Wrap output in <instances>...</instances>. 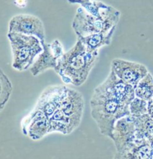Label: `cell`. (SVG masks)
Returning a JSON list of instances; mask_svg holds the SVG:
<instances>
[{
    "label": "cell",
    "instance_id": "277c9868",
    "mask_svg": "<svg viewBox=\"0 0 153 159\" xmlns=\"http://www.w3.org/2000/svg\"><path fill=\"white\" fill-rule=\"evenodd\" d=\"M8 38L13 55V69L17 71L30 69L43 49L41 40L33 35L16 32H8Z\"/></svg>",
    "mask_w": 153,
    "mask_h": 159
},
{
    "label": "cell",
    "instance_id": "8fae6325",
    "mask_svg": "<svg viewBox=\"0 0 153 159\" xmlns=\"http://www.w3.org/2000/svg\"><path fill=\"white\" fill-rule=\"evenodd\" d=\"M67 87L64 84L47 87L40 93L34 107L43 112L49 120L61 104L67 93Z\"/></svg>",
    "mask_w": 153,
    "mask_h": 159
},
{
    "label": "cell",
    "instance_id": "7a4b0ae2",
    "mask_svg": "<svg viewBox=\"0 0 153 159\" xmlns=\"http://www.w3.org/2000/svg\"><path fill=\"white\" fill-rule=\"evenodd\" d=\"M90 106L91 116L99 132L110 139L116 122L119 118L130 114L128 105L116 99L102 83L93 90Z\"/></svg>",
    "mask_w": 153,
    "mask_h": 159
},
{
    "label": "cell",
    "instance_id": "5b68a950",
    "mask_svg": "<svg viewBox=\"0 0 153 159\" xmlns=\"http://www.w3.org/2000/svg\"><path fill=\"white\" fill-rule=\"evenodd\" d=\"M117 24L114 20H104L93 15L80 6L75 13L72 27L79 38L117 28Z\"/></svg>",
    "mask_w": 153,
    "mask_h": 159
},
{
    "label": "cell",
    "instance_id": "ffe728a7",
    "mask_svg": "<svg viewBox=\"0 0 153 159\" xmlns=\"http://www.w3.org/2000/svg\"><path fill=\"white\" fill-rule=\"evenodd\" d=\"M147 114L153 120V98L148 101V108H147Z\"/></svg>",
    "mask_w": 153,
    "mask_h": 159
},
{
    "label": "cell",
    "instance_id": "30bf717a",
    "mask_svg": "<svg viewBox=\"0 0 153 159\" xmlns=\"http://www.w3.org/2000/svg\"><path fill=\"white\" fill-rule=\"evenodd\" d=\"M135 117L131 114L119 118L114 124L110 140L115 146L116 154H120L135 136Z\"/></svg>",
    "mask_w": 153,
    "mask_h": 159
},
{
    "label": "cell",
    "instance_id": "52a82bcc",
    "mask_svg": "<svg viewBox=\"0 0 153 159\" xmlns=\"http://www.w3.org/2000/svg\"><path fill=\"white\" fill-rule=\"evenodd\" d=\"M21 128L24 135L34 141L41 140L50 134L49 118L35 107L23 118L21 122Z\"/></svg>",
    "mask_w": 153,
    "mask_h": 159
},
{
    "label": "cell",
    "instance_id": "ac0fdd59",
    "mask_svg": "<svg viewBox=\"0 0 153 159\" xmlns=\"http://www.w3.org/2000/svg\"><path fill=\"white\" fill-rule=\"evenodd\" d=\"M13 87L10 79L0 68V112L5 108L12 93Z\"/></svg>",
    "mask_w": 153,
    "mask_h": 159
},
{
    "label": "cell",
    "instance_id": "ba28073f",
    "mask_svg": "<svg viewBox=\"0 0 153 159\" xmlns=\"http://www.w3.org/2000/svg\"><path fill=\"white\" fill-rule=\"evenodd\" d=\"M8 32H16L38 38L46 42V32L42 20L31 14H17L13 16L8 24Z\"/></svg>",
    "mask_w": 153,
    "mask_h": 159
},
{
    "label": "cell",
    "instance_id": "e0dca14e",
    "mask_svg": "<svg viewBox=\"0 0 153 159\" xmlns=\"http://www.w3.org/2000/svg\"><path fill=\"white\" fill-rule=\"evenodd\" d=\"M136 97L149 101L153 98V76L150 73L145 75L134 88Z\"/></svg>",
    "mask_w": 153,
    "mask_h": 159
},
{
    "label": "cell",
    "instance_id": "44dd1931",
    "mask_svg": "<svg viewBox=\"0 0 153 159\" xmlns=\"http://www.w3.org/2000/svg\"><path fill=\"white\" fill-rule=\"evenodd\" d=\"M14 4L18 8H25L27 5V0H14Z\"/></svg>",
    "mask_w": 153,
    "mask_h": 159
},
{
    "label": "cell",
    "instance_id": "4fadbf2b",
    "mask_svg": "<svg viewBox=\"0 0 153 159\" xmlns=\"http://www.w3.org/2000/svg\"><path fill=\"white\" fill-rule=\"evenodd\" d=\"M71 4H79L90 14L107 20L119 23L120 12L110 5L93 0H67Z\"/></svg>",
    "mask_w": 153,
    "mask_h": 159
},
{
    "label": "cell",
    "instance_id": "9a60e30c",
    "mask_svg": "<svg viewBox=\"0 0 153 159\" xmlns=\"http://www.w3.org/2000/svg\"><path fill=\"white\" fill-rule=\"evenodd\" d=\"M115 30L116 28H113L110 30L101 31L83 38H79L78 40L82 41L88 52L91 53L99 52V49L100 48L110 45Z\"/></svg>",
    "mask_w": 153,
    "mask_h": 159
},
{
    "label": "cell",
    "instance_id": "9c48e42d",
    "mask_svg": "<svg viewBox=\"0 0 153 159\" xmlns=\"http://www.w3.org/2000/svg\"><path fill=\"white\" fill-rule=\"evenodd\" d=\"M110 70L121 80L135 88L137 84L149 73L147 67L141 63L130 61L121 58H114Z\"/></svg>",
    "mask_w": 153,
    "mask_h": 159
},
{
    "label": "cell",
    "instance_id": "7402d4cb",
    "mask_svg": "<svg viewBox=\"0 0 153 159\" xmlns=\"http://www.w3.org/2000/svg\"><path fill=\"white\" fill-rule=\"evenodd\" d=\"M151 145V148H152V156H151V158H153V138L149 141Z\"/></svg>",
    "mask_w": 153,
    "mask_h": 159
},
{
    "label": "cell",
    "instance_id": "8992f818",
    "mask_svg": "<svg viewBox=\"0 0 153 159\" xmlns=\"http://www.w3.org/2000/svg\"><path fill=\"white\" fill-rule=\"evenodd\" d=\"M43 47V51L29 69L34 76H38L48 70H55L64 53L63 46L58 40H55L50 43L45 42Z\"/></svg>",
    "mask_w": 153,
    "mask_h": 159
},
{
    "label": "cell",
    "instance_id": "2e32d148",
    "mask_svg": "<svg viewBox=\"0 0 153 159\" xmlns=\"http://www.w3.org/2000/svg\"><path fill=\"white\" fill-rule=\"evenodd\" d=\"M136 134L150 141L153 138V120L148 114L135 117Z\"/></svg>",
    "mask_w": 153,
    "mask_h": 159
},
{
    "label": "cell",
    "instance_id": "6da1fadb",
    "mask_svg": "<svg viewBox=\"0 0 153 159\" xmlns=\"http://www.w3.org/2000/svg\"><path fill=\"white\" fill-rule=\"evenodd\" d=\"M99 52H89L78 40L69 51L64 53L55 71L67 84L82 85L98 60Z\"/></svg>",
    "mask_w": 153,
    "mask_h": 159
},
{
    "label": "cell",
    "instance_id": "7c38bea8",
    "mask_svg": "<svg viewBox=\"0 0 153 159\" xmlns=\"http://www.w3.org/2000/svg\"><path fill=\"white\" fill-rule=\"evenodd\" d=\"M102 83L116 99L123 104L129 105L136 97L134 87L121 80L112 70H110L106 80Z\"/></svg>",
    "mask_w": 153,
    "mask_h": 159
},
{
    "label": "cell",
    "instance_id": "3957f363",
    "mask_svg": "<svg viewBox=\"0 0 153 159\" xmlns=\"http://www.w3.org/2000/svg\"><path fill=\"white\" fill-rule=\"evenodd\" d=\"M84 99L80 92L68 88L65 97L56 111L49 118L50 133L58 132L69 135L82 120Z\"/></svg>",
    "mask_w": 153,
    "mask_h": 159
},
{
    "label": "cell",
    "instance_id": "d6986e66",
    "mask_svg": "<svg viewBox=\"0 0 153 159\" xmlns=\"http://www.w3.org/2000/svg\"><path fill=\"white\" fill-rule=\"evenodd\" d=\"M147 108H148V101L136 97L128 105L130 114L134 117L147 114Z\"/></svg>",
    "mask_w": 153,
    "mask_h": 159
},
{
    "label": "cell",
    "instance_id": "5bb4252c",
    "mask_svg": "<svg viewBox=\"0 0 153 159\" xmlns=\"http://www.w3.org/2000/svg\"><path fill=\"white\" fill-rule=\"evenodd\" d=\"M152 148L149 140L136 134L133 140L127 146L120 154L114 156V158H151Z\"/></svg>",
    "mask_w": 153,
    "mask_h": 159
}]
</instances>
